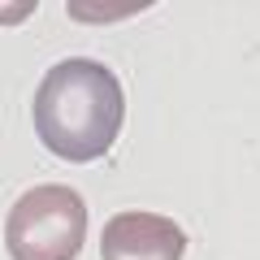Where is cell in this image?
Instances as JSON below:
<instances>
[{
  "instance_id": "cell-1",
  "label": "cell",
  "mask_w": 260,
  "mask_h": 260,
  "mask_svg": "<svg viewBox=\"0 0 260 260\" xmlns=\"http://www.w3.org/2000/svg\"><path fill=\"white\" fill-rule=\"evenodd\" d=\"M126 95L109 65L70 56L56 61L35 91V135L61 160H95L117 143Z\"/></svg>"
},
{
  "instance_id": "cell-2",
  "label": "cell",
  "mask_w": 260,
  "mask_h": 260,
  "mask_svg": "<svg viewBox=\"0 0 260 260\" xmlns=\"http://www.w3.org/2000/svg\"><path fill=\"white\" fill-rule=\"evenodd\" d=\"M87 239V204L74 186H30L5 221L13 260H74Z\"/></svg>"
},
{
  "instance_id": "cell-4",
  "label": "cell",
  "mask_w": 260,
  "mask_h": 260,
  "mask_svg": "<svg viewBox=\"0 0 260 260\" xmlns=\"http://www.w3.org/2000/svg\"><path fill=\"white\" fill-rule=\"evenodd\" d=\"M148 9V5H70V18L74 22H109V18H130V13Z\"/></svg>"
},
{
  "instance_id": "cell-3",
  "label": "cell",
  "mask_w": 260,
  "mask_h": 260,
  "mask_svg": "<svg viewBox=\"0 0 260 260\" xmlns=\"http://www.w3.org/2000/svg\"><path fill=\"white\" fill-rule=\"evenodd\" d=\"M104 260H182L186 234L174 217L160 213H117L100 234Z\"/></svg>"
}]
</instances>
